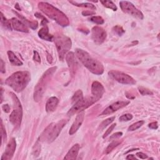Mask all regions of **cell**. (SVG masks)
I'll return each mask as SVG.
<instances>
[{
  "mask_svg": "<svg viewBox=\"0 0 160 160\" xmlns=\"http://www.w3.org/2000/svg\"><path fill=\"white\" fill-rule=\"evenodd\" d=\"M75 53L77 58L82 64L92 73L97 75H101L103 73L104 66L103 64L97 60L93 58L88 53L81 49H76Z\"/></svg>",
  "mask_w": 160,
  "mask_h": 160,
  "instance_id": "6da1fadb",
  "label": "cell"
},
{
  "mask_svg": "<svg viewBox=\"0 0 160 160\" xmlns=\"http://www.w3.org/2000/svg\"><path fill=\"white\" fill-rule=\"evenodd\" d=\"M31 81V75L28 71H17L6 80L5 83L17 93L22 92Z\"/></svg>",
  "mask_w": 160,
  "mask_h": 160,
  "instance_id": "7a4b0ae2",
  "label": "cell"
},
{
  "mask_svg": "<svg viewBox=\"0 0 160 160\" xmlns=\"http://www.w3.org/2000/svg\"><path fill=\"white\" fill-rule=\"evenodd\" d=\"M38 8L48 17L56 21L62 27H67L69 25V19L66 15L60 10L54 7L48 3L40 2L38 4Z\"/></svg>",
  "mask_w": 160,
  "mask_h": 160,
  "instance_id": "3957f363",
  "label": "cell"
},
{
  "mask_svg": "<svg viewBox=\"0 0 160 160\" xmlns=\"http://www.w3.org/2000/svg\"><path fill=\"white\" fill-rule=\"evenodd\" d=\"M56 68H57L56 67H52V68H49L48 70H46L39 79V81L34 88L33 98L35 101L38 102L41 101L46 90V86H47L51 77L53 76V75L56 71Z\"/></svg>",
  "mask_w": 160,
  "mask_h": 160,
  "instance_id": "277c9868",
  "label": "cell"
},
{
  "mask_svg": "<svg viewBox=\"0 0 160 160\" xmlns=\"http://www.w3.org/2000/svg\"><path fill=\"white\" fill-rule=\"evenodd\" d=\"M11 95L13 102V110L9 116V121L15 128H18L22 121V106L18 97L13 93H11Z\"/></svg>",
  "mask_w": 160,
  "mask_h": 160,
  "instance_id": "5b68a950",
  "label": "cell"
},
{
  "mask_svg": "<svg viewBox=\"0 0 160 160\" xmlns=\"http://www.w3.org/2000/svg\"><path fill=\"white\" fill-rule=\"evenodd\" d=\"M55 42L57 48L59 58L61 61L63 60L66 53L71 48V41L70 38L61 34L55 37Z\"/></svg>",
  "mask_w": 160,
  "mask_h": 160,
  "instance_id": "8992f818",
  "label": "cell"
},
{
  "mask_svg": "<svg viewBox=\"0 0 160 160\" xmlns=\"http://www.w3.org/2000/svg\"><path fill=\"white\" fill-rule=\"evenodd\" d=\"M96 101H98V100L93 96L85 98H83L81 100L73 105V106L69 110L68 115L73 116L77 112L83 111L92 105H93Z\"/></svg>",
  "mask_w": 160,
  "mask_h": 160,
  "instance_id": "52a82bcc",
  "label": "cell"
},
{
  "mask_svg": "<svg viewBox=\"0 0 160 160\" xmlns=\"http://www.w3.org/2000/svg\"><path fill=\"white\" fill-rule=\"evenodd\" d=\"M108 75L112 79L118 81V83L125 85H135L136 84V81L134 80L131 76L120 72L118 71L112 70L110 71Z\"/></svg>",
  "mask_w": 160,
  "mask_h": 160,
  "instance_id": "ba28073f",
  "label": "cell"
},
{
  "mask_svg": "<svg viewBox=\"0 0 160 160\" xmlns=\"http://www.w3.org/2000/svg\"><path fill=\"white\" fill-rule=\"evenodd\" d=\"M120 5L122 11L132 17L138 18L139 19H143L144 17L143 14L140 10L138 9L135 5L132 4L131 2L127 1H121L120 2Z\"/></svg>",
  "mask_w": 160,
  "mask_h": 160,
  "instance_id": "9c48e42d",
  "label": "cell"
},
{
  "mask_svg": "<svg viewBox=\"0 0 160 160\" xmlns=\"http://www.w3.org/2000/svg\"><path fill=\"white\" fill-rule=\"evenodd\" d=\"M67 120H61L58 121L57 123L53 126L51 125L48 135L47 136V140L48 143H51L54 141L56 138L59 136L60 133H61L62 129L66 125Z\"/></svg>",
  "mask_w": 160,
  "mask_h": 160,
  "instance_id": "30bf717a",
  "label": "cell"
},
{
  "mask_svg": "<svg viewBox=\"0 0 160 160\" xmlns=\"http://www.w3.org/2000/svg\"><path fill=\"white\" fill-rule=\"evenodd\" d=\"M91 38L97 44H100L104 42L106 38V32L102 28L95 27L91 31Z\"/></svg>",
  "mask_w": 160,
  "mask_h": 160,
  "instance_id": "8fae6325",
  "label": "cell"
},
{
  "mask_svg": "<svg viewBox=\"0 0 160 160\" xmlns=\"http://www.w3.org/2000/svg\"><path fill=\"white\" fill-rule=\"evenodd\" d=\"M130 101H117L112 105H110L108 108L103 111L101 115H111L112 113H115V111H118V110L121 109V108L126 106L130 104Z\"/></svg>",
  "mask_w": 160,
  "mask_h": 160,
  "instance_id": "7c38bea8",
  "label": "cell"
},
{
  "mask_svg": "<svg viewBox=\"0 0 160 160\" xmlns=\"http://www.w3.org/2000/svg\"><path fill=\"white\" fill-rule=\"evenodd\" d=\"M17 143L14 138H12L7 144V146L5 149L1 157V160H9L11 159L14 155V153L16 150Z\"/></svg>",
  "mask_w": 160,
  "mask_h": 160,
  "instance_id": "4fadbf2b",
  "label": "cell"
},
{
  "mask_svg": "<svg viewBox=\"0 0 160 160\" xmlns=\"http://www.w3.org/2000/svg\"><path fill=\"white\" fill-rule=\"evenodd\" d=\"M105 93V88L98 81H94L91 85V94L98 101Z\"/></svg>",
  "mask_w": 160,
  "mask_h": 160,
  "instance_id": "5bb4252c",
  "label": "cell"
},
{
  "mask_svg": "<svg viewBox=\"0 0 160 160\" xmlns=\"http://www.w3.org/2000/svg\"><path fill=\"white\" fill-rule=\"evenodd\" d=\"M84 118H85L84 111H82L81 112L80 111L78 113V115H77L75 121L73 123V125H72L69 131V134L70 135H74V134L79 130V128L81 126L83 122Z\"/></svg>",
  "mask_w": 160,
  "mask_h": 160,
  "instance_id": "9a60e30c",
  "label": "cell"
},
{
  "mask_svg": "<svg viewBox=\"0 0 160 160\" xmlns=\"http://www.w3.org/2000/svg\"><path fill=\"white\" fill-rule=\"evenodd\" d=\"M11 23L12 25V28L14 29L15 30L18 31V32H25L28 33L29 31L27 26L25 24L23 23L21 21L18 19L17 18H13L11 20Z\"/></svg>",
  "mask_w": 160,
  "mask_h": 160,
  "instance_id": "2e32d148",
  "label": "cell"
},
{
  "mask_svg": "<svg viewBox=\"0 0 160 160\" xmlns=\"http://www.w3.org/2000/svg\"><path fill=\"white\" fill-rule=\"evenodd\" d=\"M59 100L56 97H51L46 102V110L48 113L53 112L58 106Z\"/></svg>",
  "mask_w": 160,
  "mask_h": 160,
  "instance_id": "e0dca14e",
  "label": "cell"
},
{
  "mask_svg": "<svg viewBox=\"0 0 160 160\" xmlns=\"http://www.w3.org/2000/svg\"><path fill=\"white\" fill-rule=\"evenodd\" d=\"M80 146L78 144H75V145L72 147L69 151L67 153L66 155L64 158V159L66 160H75L76 159L77 156L78 154V152L80 150Z\"/></svg>",
  "mask_w": 160,
  "mask_h": 160,
  "instance_id": "ac0fdd59",
  "label": "cell"
},
{
  "mask_svg": "<svg viewBox=\"0 0 160 160\" xmlns=\"http://www.w3.org/2000/svg\"><path fill=\"white\" fill-rule=\"evenodd\" d=\"M38 35L40 38L46 41H51L54 39V37L53 36L49 34V29L47 27V24L44 25L43 27L39 31Z\"/></svg>",
  "mask_w": 160,
  "mask_h": 160,
  "instance_id": "d6986e66",
  "label": "cell"
},
{
  "mask_svg": "<svg viewBox=\"0 0 160 160\" xmlns=\"http://www.w3.org/2000/svg\"><path fill=\"white\" fill-rule=\"evenodd\" d=\"M66 60L67 63L68 65L70 70H71L72 73H73V72L75 73L76 70V61L75 54L72 52L68 53L66 56Z\"/></svg>",
  "mask_w": 160,
  "mask_h": 160,
  "instance_id": "ffe728a7",
  "label": "cell"
},
{
  "mask_svg": "<svg viewBox=\"0 0 160 160\" xmlns=\"http://www.w3.org/2000/svg\"><path fill=\"white\" fill-rule=\"evenodd\" d=\"M8 58L12 65L14 66H22L23 65V62L21 61L17 56L15 55V54L11 51H8Z\"/></svg>",
  "mask_w": 160,
  "mask_h": 160,
  "instance_id": "44dd1931",
  "label": "cell"
},
{
  "mask_svg": "<svg viewBox=\"0 0 160 160\" xmlns=\"http://www.w3.org/2000/svg\"><path fill=\"white\" fill-rule=\"evenodd\" d=\"M1 22L4 28H5L6 29H10V30L12 29V25H11V21H9L5 18L3 16V14L2 13H1Z\"/></svg>",
  "mask_w": 160,
  "mask_h": 160,
  "instance_id": "7402d4cb",
  "label": "cell"
},
{
  "mask_svg": "<svg viewBox=\"0 0 160 160\" xmlns=\"http://www.w3.org/2000/svg\"><path fill=\"white\" fill-rule=\"evenodd\" d=\"M83 92L81 90H79L77 91L74 94L73 98H72V103L73 104H75L77 102H78L79 101L81 100L83 98Z\"/></svg>",
  "mask_w": 160,
  "mask_h": 160,
  "instance_id": "603a6c76",
  "label": "cell"
},
{
  "mask_svg": "<svg viewBox=\"0 0 160 160\" xmlns=\"http://www.w3.org/2000/svg\"><path fill=\"white\" fill-rule=\"evenodd\" d=\"M101 3L103 4L104 6L111 9L113 11H116L117 7L115 5V4L111 1H101Z\"/></svg>",
  "mask_w": 160,
  "mask_h": 160,
  "instance_id": "cb8c5ba5",
  "label": "cell"
},
{
  "mask_svg": "<svg viewBox=\"0 0 160 160\" xmlns=\"http://www.w3.org/2000/svg\"><path fill=\"white\" fill-rule=\"evenodd\" d=\"M70 3H72L73 4H74L75 6H76L83 7V8H90L91 9H96V7L94 6L93 4H92L91 3H80V4L76 3V2H73V1H70Z\"/></svg>",
  "mask_w": 160,
  "mask_h": 160,
  "instance_id": "d4e9b609",
  "label": "cell"
},
{
  "mask_svg": "<svg viewBox=\"0 0 160 160\" xmlns=\"http://www.w3.org/2000/svg\"><path fill=\"white\" fill-rule=\"evenodd\" d=\"M15 13L17 14H18V16L19 17L22 18V19L23 20V22L26 23L25 25H28L29 27H30L31 28H33V29H37V27H38V23H37V22H29L28 20H27L26 18L22 17V16H20V15H19V14H18L17 13Z\"/></svg>",
  "mask_w": 160,
  "mask_h": 160,
  "instance_id": "484cf974",
  "label": "cell"
},
{
  "mask_svg": "<svg viewBox=\"0 0 160 160\" xmlns=\"http://www.w3.org/2000/svg\"><path fill=\"white\" fill-rule=\"evenodd\" d=\"M115 119V116H113V117H111V118H108V119H106V120H105V121H103L101 123V125H100V130H103V129H104V128H105L108 125H109L110 124H111L113 121H114Z\"/></svg>",
  "mask_w": 160,
  "mask_h": 160,
  "instance_id": "4316f807",
  "label": "cell"
},
{
  "mask_svg": "<svg viewBox=\"0 0 160 160\" xmlns=\"http://www.w3.org/2000/svg\"><path fill=\"white\" fill-rule=\"evenodd\" d=\"M121 141H118V140H115L113 142H112L110 144H109V146H108L106 149V153L108 154L110 153L113 149H114L115 147H116L117 146L119 145V144L121 143Z\"/></svg>",
  "mask_w": 160,
  "mask_h": 160,
  "instance_id": "83f0119b",
  "label": "cell"
},
{
  "mask_svg": "<svg viewBox=\"0 0 160 160\" xmlns=\"http://www.w3.org/2000/svg\"><path fill=\"white\" fill-rule=\"evenodd\" d=\"M40 152H41V144L38 140L35 143L34 146L33 148V153L34 156H38Z\"/></svg>",
  "mask_w": 160,
  "mask_h": 160,
  "instance_id": "f1b7e54d",
  "label": "cell"
},
{
  "mask_svg": "<svg viewBox=\"0 0 160 160\" xmlns=\"http://www.w3.org/2000/svg\"><path fill=\"white\" fill-rule=\"evenodd\" d=\"M144 124L143 121H138L135 123H133L130 127L128 128V131H135L137 129L140 128L141 126H142Z\"/></svg>",
  "mask_w": 160,
  "mask_h": 160,
  "instance_id": "f546056e",
  "label": "cell"
},
{
  "mask_svg": "<svg viewBox=\"0 0 160 160\" xmlns=\"http://www.w3.org/2000/svg\"><path fill=\"white\" fill-rule=\"evenodd\" d=\"M138 90L142 95H152L153 92L149 89L143 86L138 87Z\"/></svg>",
  "mask_w": 160,
  "mask_h": 160,
  "instance_id": "4dcf8cb0",
  "label": "cell"
},
{
  "mask_svg": "<svg viewBox=\"0 0 160 160\" xmlns=\"http://www.w3.org/2000/svg\"><path fill=\"white\" fill-rule=\"evenodd\" d=\"M90 20L91 21V22L98 24H102L104 23V19H103L101 17H96V16L93 17L90 19Z\"/></svg>",
  "mask_w": 160,
  "mask_h": 160,
  "instance_id": "1f68e13d",
  "label": "cell"
},
{
  "mask_svg": "<svg viewBox=\"0 0 160 160\" xmlns=\"http://www.w3.org/2000/svg\"><path fill=\"white\" fill-rule=\"evenodd\" d=\"M133 119V115L131 114H125L124 115H122L120 118V121H128L131 120Z\"/></svg>",
  "mask_w": 160,
  "mask_h": 160,
  "instance_id": "d6a6232c",
  "label": "cell"
},
{
  "mask_svg": "<svg viewBox=\"0 0 160 160\" xmlns=\"http://www.w3.org/2000/svg\"><path fill=\"white\" fill-rule=\"evenodd\" d=\"M1 140H2V143L6 140V131H5V128H4V126L3 125V121H1Z\"/></svg>",
  "mask_w": 160,
  "mask_h": 160,
  "instance_id": "836d02e7",
  "label": "cell"
},
{
  "mask_svg": "<svg viewBox=\"0 0 160 160\" xmlns=\"http://www.w3.org/2000/svg\"><path fill=\"white\" fill-rule=\"evenodd\" d=\"M113 31H114L115 33H117L119 36H121L124 33H125V30L123 29L122 27H120V26H116L114 28H113Z\"/></svg>",
  "mask_w": 160,
  "mask_h": 160,
  "instance_id": "e575fe53",
  "label": "cell"
},
{
  "mask_svg": "<svg viewBox=\"0 0 160 160\" xmlns=\"http://www.w3.org/2000/svg\"><path fill=\"white\" fill-rule=\"evenodd\" d=\"M116 125V123H115V124H113L112 125H111V126H110V127L109 128H108V130H106V132H105V133L104 134V135H103V138H105L106 137H107L108 135H109L110 134V133L112 132V131H113V130H114V128H115Z\"/></svg>",
  "mask_w": 160,
  "mask_h": 160,
  "instance_id": "d590c367",
  "label": "cell"
},
{
  "mask_svg": "<svg viewBox=\"0 0 160 160\" xmlns=\"http://www.w3.org/2000/svg\"><path fill=\"white\" fill-rule=\"evenodd\" d=\"M122 135H123L122 132H118V133L113 134V135L110 137V139L111 140H116V139L120 138Z\"/></svg>",
  "mask_w": 160,
  "mask_h": 160,
  "instance_id": "8d00e7d4",
  "label": "cell"
},
{
  "mask_svg": "<svg viewBox=\"0 0 160 160\" xmlns=\"http://www.w3.org/2000/svg\"><path fill=\"white\" fill-rule=\"evenodd\" d=\"M33 59H34V61L38 62V63H39V62L41 61L40 56H39V53L37 52V51H34V56H33Z\"/></svg>",
  "mask_w": 160,
  "mask_h": 160,
  "instance_id": "74e56055",
  "label": "cell"
},
{
  "mask_svg": "<svg viewBox=\"0 0 160 160\" xmlns=\"http://www.w3.org/2000/svg\"><path fill=\"white\" fill-rule=\"evenodd\" d=\"M148 127L151 129H153V130H156L158 128V125L157 122H153L149 123L148 125Z\"/></svg>",
  "mask_w": 160,
  "mask_h": 160,
  "instance_id": "f35d334b",
  "label": "cell"
},
{
  "mask_svg": "<svg viewBox=\"0 0 160 160\" xmlns=\"http://www.w3.org/2000/svg\"><path fill=\"white\" fill-rule=\"evenodd\" d=\"M136 155L138 157V158H140V159H147L148 158V156L146 155V154H145L144 153H142V152H138L136 153Z\"/></svg>",
  "mask_w": 160,
  "mask_h": 160,
  "instance_id": "ab89813d",
  "label": "cell"
},
{
  "mask_svg": "<svg viewBox=\"0 0 160 160\" xmlns=\"http://www.w3.org/2000/svg\"><path fill=\"white\" fill-rule=\"evenodd\" d=\"M2 108L3 111L5 112V113H9V110H10V108L9 106V105L8 104L6 105H4L3 106H2Z\"/></svg>",
  "mask_w": 160,
  "mask_h": 160,
  "instance_id": "60d3db41",
  "label": "cell"
},
{
  "mask_svg": "<svg viewBox=\"0 0 160 160\" xmlns=\"http://www.w3.org/2000/svg\"><path fill=\"white\" fill-rule=\"evenodd\" d=\"M1 72L2 73H5V64L3 60H1Z\"/></svg>",
  "mask_w": 160,
  "mask_h": 160,
  "instance_id": "b9f144b4",
  "label": "cell"
},
{
  "mask_svg": "<svg viewBox=\"0 0 160 160\" xmlns=\"http://www.w3.org/2000/svg\"><path fill=\"white\" fill-rule=\"evenodd\" d=\"M82 14H83V16H89V15L95 14V13L86 11H83V13H82Z\"/></svg>",
  "mask_w": 160,
  "mask_h": 160,
  "instance_id": "7bdbcfd3",
  "label": "cell"
},
{
  "mask_svg": "<svg viewBox=\"0 0 160 160\" xmlns=\"http://www.w3.org/2000/svg\"><path fill=\"white\" fill-rule=\"evenodd\" d=\"M126 159H137V158L133 155V154H130L126 157Z\"/></svg>",
  "mask_w": 160,
  "mask_h": 160,
  "instance_id": "ee69618b",
  "label": "cell"
},
{
  "mask_svg": "<svg viewBox=\"0 0 160 160\" xmlns=\"http://www.w3.org/2000/svg\"><path fill=\"white\" fill-rule=\"evenodd\" d=\"M47 60H48V61L50 63H52L53 58H52V57H51V55H50L49 54H48V56H47Z\"/></svg>",
  "mask_w": 160,
  "mask_h": 160,
  "instance_id": "f6af8a7d",
  "label": "cell"
}]
</instances>
